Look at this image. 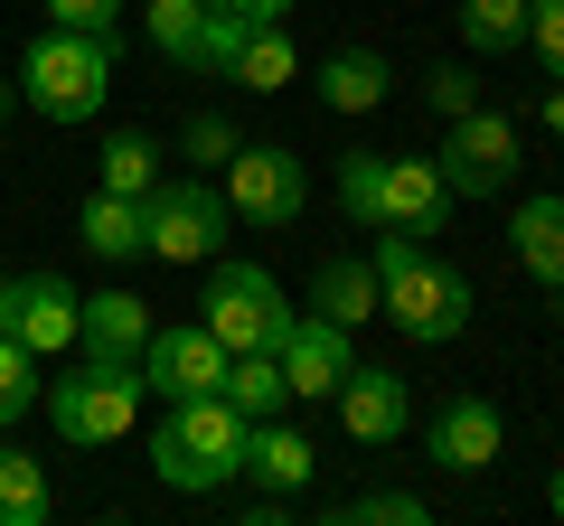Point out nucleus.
Wrapping results in <instances>:
<instances>
[{"label": "nucleus", "instance_id": "3", "mask_svg": "<svg viewBox=\"0 0 564 526\" xmlns=\"http://www.w3.org/2000/svg\"><path fill=\"white\" fill-rule=\"evenodd\" d=\"M113 95V39H85V29H39L20 57V103L39 122H95Z\"/></svg>", "mask_w": 564, "mask_h": 526}, {"label": "nucleus", "instance_id": "19", "mask_svg": "<svg viewBox=\"0 0 564 526\" xmlns=\"http://www.w3.org/2000/svg\"><path fill=\"white\" fill-rule=\"evenodd\" d=\"M226 405L245 414V424H263V414L292 405V376H282V348H236L226 358V385H217Z\"/></svg>", "mask_w": 564, "mask_h": 526}, {"label": "nucleus", "instance_id": "13", "mask_svg": "<svg viewBox=\"0 0 564 526\" xmlns=\"http://www.w3.org/2000/svg\"><path fill=\"white\" fill-rule=\"evenodd\" d=\"M329 405H339V424L358 432V442H395V432L414 424V395H404V376H395V366H367V358L339 376V395H329Z\"/></svg>", "mask_w": 564, "mask_h": 526}, {"label": "nucleus", "instance_id": "12", "mask_svg": "<svg viewBox=\"0 0 564 526\" xmlns=\"http://www.w3.org/2000/svg\"><path fill=\"white\" fill-rule=\"evenodd\" d=\"M423 442H433V461H443L452 480H480V470L508 451V414L489 405V395H452V405L423 424Z\"/></svg>", "mask_w": 564, "mask_h": 526}, {"label": "nucleus", "instance_id": "33", "mask_svg": "<svg viewBox=\"0 0 564 526\" xmlns=\"http://www.w3.org/2000/svg\"><path fill=\"white\" fill-rule=\"evenodd\" d=\"M47 29H85V39H113L122 0H47Z\"/></svg>", "mask_w": 564, "mask_h": 526}, {"label": "nucleus", "instance_id": "16", "mask_svg": "<svg viewBox=\"0 0 564 526\" xmlns=\"http://www.w3.org/2000/svg\"><path fill=\"white\" fill-rule=\"evenodd\" d=\"M292 76H302V47H292L282 20H254L236 39V57H226V85H245V95H282Z\"/></svg>", "mask_w": 564, "mask_h": 526}, {"label": "nucleus", "instance_id": "8", "mask_svg": "<svg viewBox=\"0 0 564 526\" xmlns=\"http://www.w3.org/2000/svg\"><path fill=\"white\" fill-rule=\"evenodd\" d=\"M433 161H443L452 198H499V188L518 179V122L489 113V103H470V113H452V132H443Z\"/></svg>", "mask_w": 564, "mask_h": 526}, {"label": "nucleus", "instance_id": "15", "mask_svg": "<svg viewBox=\"0 0 564 526\" xmlns=\"http://www.w3.org/2000/svg\"><path fill=\"white\" fill-rule=\"evenodd\" d=\"M76 283H57V273H29V283H10V329H20L29 358H57V348H76Z\"/></svg>", "mask_w": 564, "mask_h": 526}, {"label": "nucleus", "instance_id": "30", "mask_svg": "<svg viewBox=\"0 0 564 526\" xmlns=\"http://www.w3.org/2000/svg\"><path fill=\"white\" fill-rule=\"evenodd\" d=\"M339 517H358V526H423L433 507H423L414 489H367V498H348Z\"/></svg>", "mask_w": 564, "mask_h": 526}, {"label": "nucleus", "instance_id": "10", "mask_svg": "<svg viewBox=\"0 0 564 526\" xmlns=\"http://www.w3.org/2000/svg\"><path fill=\"white\" fill-rule=\"evenodd\" d=\"M141 385L151 395H217L226 385V348L207 339L198 320H151V339H141Z\"/></svg>", "mask_w": 564, "mask_h": 526}, {"label": "nucleus", "instance_id": "25", "mask_svg": "<svg viewBox=\"0 0 564 526\" xmlns=\"http://www.w3.org/2000/svg\"><path fill=\"white\" fill-rule=\"evenodd\" d=\"M452 20H462V39L480 47V57H508V47H527V0H462Z\"/></svg>", "mask_w": 564, "mask_h": 526}, {"label": "nucleus", "instance_id": "40", "mask_svg": "<svg viewBox=\"0 0 564 526\" xmlns=\"http://www.w3.org/2000/svg\"><path fill=\"white\" fill-rule=\"evenodd\" d=\"M0 329H10V283H0Z\"/></svg>", "mask_w": 564, "mask_h": 526}, {"label": "nucleus", "instance_id": "23", "mask_svg": "<svg viewBox=\"0 0 564 526\" xmlns=\"http://www.w3.org/2000/svg\"><path fill=\"white\" fill-rule=\"evenodd\" d=\"M95 188H113V198H151V188H161V142H151V132H113V142L95 151Z\"/></svg>", "mask_w": 564, "mask_h": 526}, {"label": "nucleus", "instance_id": "5", "mask_svg": "<svg viewBox=\"0 0 564 526\" xmlns=\"http://www.w3.org/2000/svg\"><path fill=\"white\" fill-rule=\"evenodd\" d=\"M198 329L236 358V348H282V329H292V310H282V283L263 273V263H207V302H198Z\"/></svg>", "mask_w": 564, "mask_h": 526}, {"label": "nucleus", "instance_id": "31", "mask_svg": "<svg viewBox=\"0 0 564 526\" xmlns=\"http://www.w3.org/2000/svg\"><path fill=\"white\" fill-rule=\"evenodd\" d=\"M180 151H188V161H207V169H226V161H236V122H226V113H188Z\"/></svg>", "mask_w": 564, "mask_h": 526}, {"label": "nucleus", "instance_id": "9", "mask_svg": "<svg viewBox=\"0 0 564 526\" xmlns=\"http://www.w3.org/2000/svg\"><path fill=\"white\" fill-rule=\"evenodd\" d=\"M452 179L433 151H386V179H377V226H404V235H443L452 226ZM367 226V235H377Z\"/></svg>", "mask_w": 564, "mask_h": 526}, {"label": "nucleus", "instance_id": "1", "mask_svg": "<svg viewBox=\"0 0 564 526\" xmlns=\"http://www.w3.org/2000/svg\"><path fill=\"white\" fill-rule=\"evenodd\" d=\"M377 320H395L414 348H452L470 329V273L462 263H443L423 235H404V226H377Z\"/></svg>", "mask_w": 564, "mask_h": 526}, {"label": "nucleus", "instance_id": "32", "mask_svg": "<svg viewBox=\"0 0 564 526\" xmlns=\"http://www.w3.org/2000/svg\"><path fill=\"white\" fill-rule=\"evenodd\" d=\"M527 47H536L545 76L564 85V0H527Z\"/></svg>", "mask_w": 564, "mask_h": 526}, {"label": "nucleus", "instance_id": "27", "mask_svg": "<svg viewBox=\"0 0 564 526\" xmlns=\"http://www.w3.org/2000/svg\"><path fill=\"white\" fill-rule=\"evenodd\" d=\"M198 20H207V0H141V39L161 47V57H180V66L198 47Z\"/></svg>", "mask_w": 564, "mask_h": 526}, {"label": "nucleus", "instance_id": "38", "mask_svg": "<svg viewBox=\"0 0 564 526\" xmlns=\"http://www.w3.org/2000/svg\"><path fill=\"white\" fill-rule=\"evenodd\" d=\"M545 498H555V517H564V470H555V489H545Z\"/></svg>", "mask_w": 564, "mask_h": 526}, {"label": "nucleus", "instance_id": "18", "mask_svg": "<svg viewBox=\"0 0 564 526\" xmlns=\"http://www.w3.org/2000/svg\"><path fill=\"white\" fill-rule=\"evenodd\" d=\"M141 339H151V302H132V292H95L76 310V348H95V358H141Z\"/></svg>", "mask_w": 564, "mask_h": 526}, {"label": "nucleus", "instance_id": "26", "mask_svg": "<svg viewBox=\"0 0 564 526\" xmlns=\"http://www.w3.org/2000/svg\"><path fill=\"white\" fill-rule=\"evenodd\" d=\"M39 395H47V376H39V358H29V348H20V329H0V432L20 424V414L39 405Z\"/></svg>", "mask_w": 564, "mask_h": 526}, {"label": "nucleus", "instance_id": "11", "mask_svg": "<svg viewBox=\"0 0 564 526\" xmlns=\"http://www.w3.org/2000/svg\"><path fill=\"white\" fill-rule=\"evenodd\" d=\"M348 366H358V329L321 320V310H292V329H282V376H292V405L339 395Z\"/></svg>", "mask_w": 564, "mask_h": 526}, {"label": "nucleus", "instance_id": "29", "mask_svg": "<svg viewBox=\"0 0 564 526\" xmlns=\"http://www.w3.org/2000/svg\"><path fill=\"white\" fill-rule=\"evenodd\" d=\"M254 20H236V10H217V0H207V20H198V47H188V66H198V76H226V57H236V39Z\"/></svg>", "mask_w": 564, "mask_h": 526}, {"label": "nucleus", "instance_id": "36", "mask_svg": "<svg viewBox=\"0 0 564 526\" xmlns=\"http://www.w3.org/2000/svg\"><path fill=\"white\" fill-rule=\"evenodd\" d=\"M545 132H555V142H564V85H555V95H545Z\"/></svg>", "mask_w": 564, "mask_h": 526}, {"label": "nucleus", "instance_id": "35", "mask_svg": "<svg viewBox=\"0 0 564 526\" xmlns=\"http://www.w3.org/2000/svg\"><path fill=\"white\" fill-rule=\"evenodd\" d=\"M217 10H236V20H292L302 0H217Z\"/></svg>", "mask_w": 564, "mask_h": 526}, {"label": "nucleus", "instance_id": "21", "mask_svg": "<svg viewBox=\"0 0 564 526\" xmlns=\"http://www.w3.org/2000/svg\"><path fill=\"white\" fill-rule=\"evenodd\" d=\"M76 226H85V254H95V263H132V254H151V235H141V198H113V188H95Z\"/></svg>", "mask_w": 564, "mask_h": 526}, {"label": "nucleus", "instance_id": "24", "mask_svg": "<svg viewBox=\"0 0 564 526\" xmlns=\"http://www.w3.org/2000/svg\"><path fill=\"white\" fill-rule=\"evenodd\" d=\"M47 470L29 461L20 442H0V526H47Z\"/></svg>", "mask_w": 564, "mask_h": 526}, {"label": "nucleus", "instance_id": "7", "mask_svg": "<svg viewBox=\"0 0 564 526\" xmlns=\"http://www.w3.org/2000/svg\"><path fill=\"white\" fill-rule=\"evenodd\" d=\"M226 198L207 179H161L151 198H141V235H151V254L161 263H217V244H226Z\"/></svg>", "mask_w": 564, "mask_h": 526}, {"label": "nucleus", "instance_id": "37", "mask_svg": "<svg viewBox=\"0 0 564 526\" xmlns=\"http://www.w3.org/2000/svg\"><path fill=\"white\" fill-rule=\"evenodd\" d=\"M545 320H564V283H555V292H545Z\"/></svg>", "mask_w": 564, "mask_h": 526}, {"label": "nucleus", "instance_id": "28", "mask_svg": "<svg viewBox=\"0 0 564 526\" xmlns=\"http://www.w3.org/2000/svg\"><path fill=\"white\" fill-rule=\"evenodd\" d=\"M377 179H386V151H348V161H339V207H348V226H377Z\"/></svg>", "mask_w": 564, "mask_h": 526}, {"label": "nucleus", "instance_id": "17", "mask_svg": "<svg viewBox=\"0 0 564 526\" xmlns=\"http://www.w3.org/2000/svg\"><path fill=\"white\" fill-rule=\"evenodd\" d=\"M311 310L339 320V329H367L377 320V263L367 254H329L321 273H311Z\"/></svg>", "mask_w": 564, "mask_h": 526}, {"label": "nucleus", "instance_id": "4", "mask_svg": "<svg viewBox=\"0 0 564 526\" xmlns=\"http://www.w3.org/2000/svg\"><path fill=\"white\" fill-rule=\"evenodd\" d=\"M141 395H151V385H141V358H95V348H85V366L57 376L39 405L76 451H104V442H122V432L141 424Z\"/></svg>", "mask_w": 564, "mask_h": 526}, {"label": "nucleus", "instance_id": "2", "mask_svg": "<svg viewBox=\"0 0 564 526\" xmlns=\"http://www.w3.org/2000/svg\"><path fill=\"white\" fill-rule=\"evenodd\" d=\"M151 470L180 498H207V489L245 480V414L226 395H170L161 432H151Z\"/></svg>", "mask_w": 564, "mask_h": 526}, {"label": "nucleus", "instance_id": "22", "mask_svg": "<svg viewBox=\"0 0 564 526\" xmlns=\"http://www.w3.org/2000/svg\"><path fill=\"white\" fill-rule=\"evenodd\" d=\"M386 57H367V47H339V57H321V103L329 113H377L386 103Z\"/></svg>", "mask_w": 564, "mask_h": 526}, {"label": "nucleus", "instance_id": "34", "mask_svg": "<svg viewBox=\"0 0 564 526\" xmlns=\"http://www.w3.org/2000/svg\"><path fill=\"white\" fill-rule=\"evenodd\" d=\"M423 95H433V113H470V103H480V85H470V66H433V76H423Z\"/></svg>", "mask_w": 564, "mask_h": 526}, {"label": "nucleus", "instance_id": "20", "mask_svg": "<svg viewBox=\"0 0 564 526\" xmlns=\"http://www.w3.org/2000/svg\"><path fill=\"white\" fill-rule=\"evenodd\" d=\"M508 244H518V263H527V283H545V292L564 283V198H555V188H545V198H527V207H518V226H508Z\"/></svg>", "mask_w": 564, "mask_h": 526}, {"label": "nucleus", "instance_id": "14", "mask_svg": "<svg viewBox=\"0 0 564 526\" xmlns=\"http://www.w3.org/2000/svg\"><path fill=\"white\" fill-rule=\"evenodd\" d=\"M245 480H254L263 498H302V489L321 480V451L282 424V414H263V424H245Z\"/></svg>", "mask_w": 564, "mask_h": 526}, {"label": "nucleus", "instance_id": "6", "mask_svg": "<svg viewBox=\"0 0 564 526\" xmlns=\"http://www.w3.org/2000/svg\"><path fill=\"white\" fill-rule=\"evenodd\" d=\"M217 198H226V217H245V226H292L311 207V169L282 142H236V161L217 169Z\"/></svg>", "mask_w": 564, "mask_h": 526}, {"label": "nucleus", "instance_id": "39", "mask_svg": "<svg viewBox=\"0 0 564 526\" xmlns=\"http://www.w3.org/2000/svg\"><path fill=\"white\" fill-rule=\"evenodd\" d=\"M10 103H20V85H0V113H10Z\"/></svg>", "mask_w": 564, "mask_h": 526}]
</instances>
